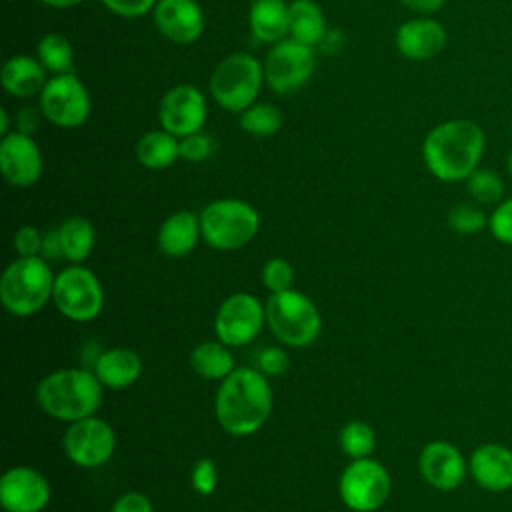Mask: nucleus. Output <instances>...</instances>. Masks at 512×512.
Wrapping results in <instances>:
<instances>
[{
  "label": "nucleus",
  "instance_id": "nucleus-6",
  "mask_svg": "<svg viewBox=\"0 0 512 512\" xmlns=\"http://www.w3.org/2000/svg\"><path fill=\"white\" fill-rule=\"evenodd\" d=\"M200 228L204 242L222 252L246 246L260 228L258 210L238 198H220L200 212Z\"/></svg>",
  "mask_w": 512,
  "mask_h": 512
},
{
  "label": "nucleus",
  "instance_id": "nucleus-35",
  "mask_svg": "<svg viewBox=\"0 0 512 512\" xmlns=\"http://www.w3.org/2000/svg\"><path fill=\"white\" fill-rule=\"evenodd\" d=\"M214 150L216 140L202 130L180 138V158L186 162H204L214 154Z\"/></svg>",
  "mask_w": 512,
  "mask_h": 512
},
{
  "label": "nucleus",
  "instance_id": "nucleus-15",
  "mask_svg": "<svg viewBox=\"0 0 512 512\" xmlns=\"http://www.w3.org/2000/svg\"><path fill=\"white\" fill-rule=\"evenodd\" d=\"M50 496L46 476L30 466L8 468L0 478V504L6 512H42Z\"/></svg>",
  "mask_w": 512,
  "mask_h": 512
},
{
  "label": "nucleus",
  "instance_id": "nucleus-24",
  "mask_svg": "<svg viewBox=\"0 0 512 512\" xmlns=\"http://www.w3.org/2000/svg\"><path fill=\"white\" fill-rule=\"evenodd\" d=\"M94 374L106 388H128L142 374V358L130 348H110L96 358Z\"/></svg>",
  "mask_w": 512,
  "mask_h": 512
},
{
  "label": "nucleus",
  "instance_id": "nucleus-25",
  "mask_svg": "<svg viewBox=\"0 0 512 512\" xmlns=\"http://www.w3.org/2000/svg\"><path fill=\"white\" fill-rule=\"evenodd\" d=\"M136 158L148 170H164L180 158V138L164 128L150 130L138 138Z\"/></svg>",
  "mask_w": 512,
  "mask_h": 512
},
{
  "label": "nucleus",
  "instance_id": "nucleus-26",
  "mask_svg": "<svg viewBox=\"0 0 512 512\" xmlns=\"http://www.w3.org/2000/svg\"><path fill=\"white\" fill-rule=\"evenodd\" d=\"M290 10V38L316 46L326 36V18L314 0H292Z\"/></svg>",
  "mask_w": 512,
  "mask_h": 512
},
{
  "label": "nucleus",
  "instance_id": "nucleus-38",
  "mask_svg": "<svg viewBox=\"0 0 512 512\" xmlns=\"http://www.w3.org/2000/svg\"><path fill=\"white\" fill-rule=\"evenodd\" d=\"M288 366H290L288 354H286V350H282L278 346H268V348L260 350L256 356V368L268 378L282 376L288 370Z\"/></svg>",
  "mask_w": 512,
  "mask_h": 512
},
{
  "label": "nucleus",
  "instance_id": "nucleus-16",
  "mask_svg": "<svg viewBox=\"0 0 512 512\" xmlns=\"http://www.w3.org/2000/svg\"><path fill=\"white\" fill-rule=\"evenodd\" d=\"M42 152L32 136L12 130L0 142V170L18 188L32 186L42 176Z\"/></svg>",
  "mask_w": 512,
  "mask_h": 512
},
{
  "label": "nucleus",
  "instance_id": "nucleus-44",
  "mask_svg": "<svg viewBox=\"0 0 512 512\" xmlns=\"http://www.w3.org/2000/svg\"><path fill=\"white\" fill-rule=\"evenodd\" d=\"M400 2H402V6H406L408 10H412V12L420 14V16L436 14L446 4V0H400Z\"/></svg>",
  "mask_w": 512,
  "mask_h": 512
},
{
  "label": "nucleus",
  "instance_id": "nucleus-36",
  "mask_svg": "<svg viewBox=\"0 0 512 512\" xmlns=\"http://www.w3.org/2000/svg\"><path fill=\"white\" fill-rule=\"evenodd\" d=\"M488 230L498 242L512 244V196L496 204L488 216Z\"/></svg>",
  "mask_w": 512,
  "mask_h": 512
},
{
  "label": "nucleus",
  "instance_id": "nucleus-17",
  "mask_svg": "<svg viewBox=\"0 0 512 512\" xmlns=\"http://www.w3.org/2000/svg\"><path fill=\"white\" fill-rule=\"evenodd\" d=\"M418 468L422 478L440 492L456 490L468 472V464L460 450L444 440H432L422 448Z\"/></svg>",
  "mask_w": 512,
  "mask_h": 512
},
{
  "label": "nucleus",
  "instance_id": "nucleus-23",
  "mask_svg": "<svg viewBox=\"0 0 512 512\" xmlns=\"http://www.w3.org/2000/svg\"><path fill=\"white\" fill-rule=\"evenodd\" d=\"M250 32L264 44H278L290 34V10L284 0H254L248 12Z\"/></svg>",
  "mask_w": 512,
  "mask_h": 512
},
{
  "label": "nucleus",
  "instance_id": "nucleus-10",
  "mask_svg": "<svg viewBox=\"0 0 512 512\" xmlns=\"http://www.w3.org/2000/svg\"><path fill=\"white\" fill-rule=\"evenodd\" d=\"M392 480L388 470L372 458L352 460L338 482V492L352 512H374L390 496Z\"/></svg>",
  "mask_w": 512,
  "mask_h": 512
},
{
  "label": "nucleus",
  "instance_id": "nucleus-42",
  "mask_svg": "<svg viewBox=\"0 0 512 512\" xmlns=\"http://www.w3.org/2000/svg\"><path fill=\"white\" fill-rule=\"evenodd\" d=\"M40 114L42 112H38L36 108H30V106L22 108L16 114V132L32 136L38 130V126H40Z\"/></svg>",
  "mask_w": 512,
  "mask_h": 512
},
{
  "label": "nucleus",
  "instance_id": "nucleus-12",
  "mask_svg": "<svg viewBox=\"0 0 512 512\" xmlns=\"http://www.w3.org/2000/svg\"><path fill=\"white\" fill-rule=\"evenodd\" d=\"M266 322V306L248 292L228 296L214 318V332L226 346H244L252 342Z\"/></svg>",
  "mask_w": 512,
  "mask_h": 512
},
{
  "label": "nucleus",
  "instance_id": "nucleus-37",
  "mask_svg": "<svg viewBox=\"0 0 512 512\" xmlns=\"http://www.w3.org/2000/svg\"><path fill=\"white\" fill-rule=\"evenodd\" d=\"M190 480H192V488L202 494V496H210L214 494L216 486H218V470H216V464L210 460V458H200L194 462L192 466V474H190Z\"/></svg>",
  "mask_w": 512,
  "mask_h": 512
},
{
  "label": "nucleus",
  "instance_id": "nucleus-20",
  "mask_svg": "<svg viewBox=\"0 0 512 512\" xmlns=\"http://www.w3.org/2000/svg\"><path fill=\"white\" fill-rule=\"evenodd\" d=\"M468 472L480 488L506 492L512 488V450L498 442L480 444L468 460Z\"/></svg>",
  "mask_w": 512,
  "mask_h": 512
},
{
  "label": "nucleus",
  "instance_id": "nucleus-1",
  "mask_svg": "<svg viewBox=\"0 0 512 512\" xmlns=\"http://www.w3.org/2000/svg\"><path fill=\"white\" fill-rule=\"evenodd\" d=\"M486 150L484 128L470 118H450L428 130L422 142V160L440 182H464Z\"/></svg>",
  "mask_w": 512,
  "mask_h": 512
},
{
  "label": "nucleus",
  "instance_id": "nucleus-30",
  "mask_svg": "<svg viewBox=\"0 0 512 512\" xmlns=\"http://www.w3.org/2000/svg\"><path fill=\"white\" fill-rule=\"evenodd\" d=\"M240 128L256 138H266L282 128V114L274 104L254 102L240 112Z\"/></svg>",
  "mask_w": 512,
  "mask_h": 512
},
{
  "label": "nucleus",
  "instance_id": "nucleus-41",
  "mask_svg": "<svg viewBox=\"0 0 512 512\" xmlns=\"http://www.w3.org/2000/svg\"><path fill=\"white\" fill-rule=\"evenodd\" d=\"M110 512H154V506L146 494L126 492L112 504Z\"/></svg>",
  "mask_w": 512,
  "mask_h": 512
},
{
  "label": "nucleus",
  "instance_id": "nucleus-22",
  "mask_svg": "<svg viewBox=\"0 0 512 512\" xmlns=\"http://www.w3.org/2000/svg\"><path fill=\"white\" fill-rule=\"evenodd\" d=\"M46 68L40 64L38 58L16 54L8 58L0 72L2 88L16 98H32L40 94L46 86Z\"/></svg>",
  "mask_w": 512,
  "mask_h": 512
},
{
  "label": "nucleus",
  "instance_id": "nucleus-27",
  "mask_svg": "<svg viewBox=\"0 0 512 512\" xmlns=\"http://www.w3.org/2000/svg\"><path fill=\"white\" fill-rule=\"evenodd\" d=\"M190 366L206 380H224L234 370V356L224 342L206 340L190 352Z\"/></svg>",
  "mask_w": 512,
  "mask_h": 512
},
{
  "label": "nucleus",
  "instance_id": "nucleus-33",
  "mask_svg": "<svg viewBox=\"0 0 512 512\" xmlns=\"http://www.w3.org/2000/svg\"><path fill=\"white\" fill-rule=\"evenodd\" d=\"M448 226L462 236H472L488 228V216L476 202H460L448 210Z\"/></svg>",
  "mask_w": 512,
  "mask_h": 512
},
{
  "label": "nucleus",
  "instance_id": "nucleus-47",
  "mask_svg": "<svg viewBox=\"0 0 512 512\" xmlns=\"http://www.w3.org/2000/svg\"><path fill=\"white\" fill-rule=\"evenodd\" d=\"M506 170H508V174H510V178H512V146H510V150H508V154H506Z\"/></svg>",
  "mask_w": 512,
  "mask_h": 512
},
{
  "label": "nucleus",
  "instance_id": "nucleus-19",
  "mask_svg": "<svg viewBox=\"0 0 512 512\" xmlns=\"http://www.w3.org/2000/svg\"><path fill=\"white\" fill-rule=\"evenodd\" d=\"M394 44L398 52L414 62L438 56L448 44V32L442 22L432 16H418L402 22L396 30Z\"/></svg>",
  "mask_w": 512,
  "mask_h": 512
},
{
  "label": "nucleus",
  "instance_id": "nucleus-13",
  "mask_svg": "<svg viewBox=\"0 0 512 512\" xmlns=\"http://www.w3.org/2000/svg\"><path fill=\"white\" fill-rule=\"evenodd\" d=\"M64 452L80 468H96L106 464L116 448V434L112 426L96 416H88L70 426L64 432Z\"/></svg>",
  "mask_w": 512,
  "mask_h": 512
},
{
  "label": "nucleus",
  "instance_id": "nucleus-32",
  "mask_svg": "<svg viewBox=\"0 0 512 512\" xmlns=\"http://www.w3.org/2000/svg\"><path fill=\"white\" fill-rule=\"evenodd\" d=\"M376 446V434L370 424L362 420H352L340 430V448L352 460L368 458Z\"/></svg>",
  "mask_w": 512,
  "mask_h": 512
},
{
  "label": "nucleus",
  "instance_id": "nucleus-39",
  "mask_svg": "<svg viewBox=\"0 0 512 512\" xmlns=\"http://www.w3.org/2000/svg\"><path fill=\"white\" fill-rule=\"evenodd\" d=\"M112 14L122 18H140L154 10L158 0H100Z\"/></svg>",
  "mask_w": 512,
  "mask_h": 512
},
{
  "label": "nucleus",
  "instance_id": "nucleus-34",
  "mask_svg": "<svg viewBox=\"0 0 512 512\" xmlns=\"http://www.w3.org/2000/svg\"><path fill=\"white\" fill-rule=\"evenodd\" d=\"M294 282V270L292 264L286 258L274 256L268 258L262 266V284L270 294L290 290Z\"/></svg>",
  "mask_w": 512,
  "mask_h": 512
},
{
  "label": "nucleus",
  "instance_id": "nucleus-14",
  "mask_svg": "<svg viewBox=\"0 0 512 512\" xmlns=\"http://www.w3.org/2000/svg\"><path fill=\"white\" fill-rule=\"evenodd\" d=\"M206 116V98L192 84H176L162 96L158 106L160 126L176 138L200 132L206 124Z\"/></svg>",
  "mask_w": 512,
  "mask_h": 512
},
{
  "label": "nucleus",
  "instance_id": "nucleus-43",
  "mask_svg": "<svg viewBox=\"0 0 512 512\" xmlns=\"http://www.w3.org/2000/svg\"><path fill=\"white\" fill-rule=\"evenodd\" d=\"M40 256H42L44 260H58V258H64L62 240H60L58 228H52V230H48V232L44 234Z\"/></svg>",
  "mask_w": 512,
  "mask_h": 512
},
{
  "label": "nucleus",
  "instance_id": "nucleus-5",
  "mask_svg": "<svg viewBox=\"0 0 512 512\" xmlns=\"http://www.w3.org/2000/svg\"><path fill=\"white\" fill-rule=\"evenodd\" d=\"M266 324L282 344L306 348L320 336L322 316L306 294L290 288L268 296Z\"/></svg>",
  "mask_w": 512,
  "mask_h": 512
},
{
  "label": "nucleus",
  "instance_id": "nucleus-18",
  "mask_svg": "<svg viewBox=\"0 0 512 512\" xmlns=\"http://www.w3.org/2000/svg\"><path fill=\"white\" fill-rule=\"evenodd\" d=\"M152 20L158 32L174 44H192L204 32V14L194 0H158Z\"/></svg>",
  "mask_w": 512,
  "mask_h": 512
},
{
  "label": "nucleus",
  "instance_id": "nucleus-28",
  "mask_svg": "<svg viewBox=\"0 0 512 512\" xmlns=\"http://www.w3.org/2000/svg\"><path fill=\"white\" fill-rule=\"evenodd\" d=\"M58 232L62 240V252L68 262L80 264L92 254L96 230L88 218L72 216L58 226Z\"/></svg>",
  "mask_w": 512,
  "mask_h": 512
},
{
  "label": "nucleus",
  "instance_id": "nucleus-31",
  "mask_svg": "<svg viewBox=\"0 0 512 512\" xmlns=\"http://www.w3.org/2000/svg\"><path fill=\"white\" fill-rule=\"evenodd\" d=\"M466 190L476 204H498L504 200V178L492 168H476L466 180Z\"/></svg>",
  "mask_w": 512,
  "mask_h": 512
},
{
  "label": "nucleus",
  "instance_id": "nucleus-7",
  "mask_svg": "<svg viewBox=\"0 0 512 512\" xmlns=\"http://www.w3.org/2000/svg\"><path fill=\"white\" fill-rule=\"evenodd\" d=\"M264 84V64L248 52L228 54L210 76V94L228 112H242L256 102Z\"/></svg>",
  "mask_w": 512,
  "mask_h": 512
},
{
  "label": "nucleus",
  "instance_id": "nucleus-45",
  "mask_svg": "<svg viewBox=\"0 0 512 512\" xmlns=\"http://www.w3.org/2000/svg\"><path fill=\"white\" fill-rule=\"evenodd\" d=\"M42 4L50 6V8H58V10H64V8H72L76 4H80L82 0H40Z\"/></svg>",
  "mask_w": 512,
  "mask_h": 512
},
{
  "label": "nucleus",
  "instance_id": "nucleus-8",
  "mask_svg": "<svg viewBox=\"0 0 512 512\" xmlns=\"http://www.w3.org/2000/svg\"><path fill=\"white\" fill-rule=\"evenodd\" d=\"M316 70L314 46L284 38L272 44L264 60V84L278 96H290L308 84Z\"/></svg>",
  "mask_w": 512,
  "mask_h": 512
},
{
  "label": "nucleus",
  "instance_id": "nucleus-2",
  "mask_svg": "<svg viewBox=\"0 0 512 512\" xmlns=\"http://www.w3.org/2000/svg\"><path fill=\"white\" fill-rule=\"evenodd\" d=\"M216 420L232 436H250L264 426L272 412V388L258 368H234L214 400Z\"/></svg>",
  "mask_w": 512,
  "mask_h": 512
},
{
  "label": "nucleus",
  "instance_id": "nucleus-3",
  "mask_svg": "<svg viewBox=\"0 0 512 512\" xmlns=\"http://www.w3.org/2000/svg\"><path fill=\"white\" fill-rule=\"evenodd\" d=\"M36 398L48 416L62 422H76L94 416L100 408L102 382L94 372L64 368L40 380Z\"/></svg>",
  "mask_w": 512,
  "mask_h": 512
},
{
  "label": "nucleus",
  "instance_id": "nucleus-46",
  "mask_svg": "<svg viewBox=\"0 0 512 512\" xmlns=\"http://www.w3.org/2000/svg\"><path fill=\"white\" fill-rule=\"evenodd\" d=\"M10 134V118H8V110L0 108V136Z\"/></svg>",
  "mask_w": 512,
  "mask_h": 512
},
{
  "label": "nucleus",
  "instance_id": "nucleus-9",
  "mask_svg": "<svg viewBox=\"0 0 512 512\" xmlns=\"http://www.w3.org/2000/svg\"><path fill=\"white\" fill-rule=\"evenodd\" d=\"M52 300L68 320L90 322L102 312L104 290L92 270L72 264L56 276Z\"/></svg>",
  "mask_w": 512,
  "mask_h": 512
},
{
  "label": "nucleus",
  "instance_id": "nucleus-4",
  "mask_svg": "<svg viewBox=\"0 0 512 512\" xmlns=\"http://www.w3.org/2000/svg\"><path fill=\"white\" fill-rule=\"evenodd\" d=\"M54 280L56 276L42 256H20L2 274L0 300L14 316H32L52 298Z\"/></svg>",
  "mask_w": 512,
  "mask_h": 512
},
{
  "label": "nucleus",
  "instance_id": "nucleus-29",
  "mask_svg": "<svg viewBox=\"0 0 512 512\" xmlns=\"http://www.w3.org/2000/svg\"><path fill=\"white\" fill-rule=\"evenodd\" d=\"M36 58L48 72L66 74L72 72L74 50L66 36L60 32H48L36 44Z\"/></svg>",
  "mask_w": 512,
  "mask_h": 512
},
{
  "label": "nucleus",
  "instance_id": "nucleus-21",
  "mask_svg": "<svg viewBox=\"0 0 512 512\" xmlns=\"http://www.w3.org/2000/svg\"><path fill=\"white\" fill-rule=\"evenodd\" d=\"M200 236V214L178 210L162 222L158 230V248L170 258H182L196 248Z\"/></svg>",
  "mask_w": 512,
  "mask_h": 512
},
{
  "label": "nucleus",
  "instance_id": "nucleus-40",
  "mask_svg": "<svg viewBox=\"0 0 512 512\" xmlns=\"http://www.w3.org/2000/svg\"><path fill=\"white\" fill-rule=\"evenodd\" d=\"M42 238L34 226H22L14 234V248L20 256H40L42 252Z\"/></svg>",
  "mask_w": 512,
  "mask_h": 512
},
{
  "label": "nucleus",
  "instance_id": "nucleus-11",
  "mask_svg": "<svg viewBox=\"0 0 512 512\" xmlns=\"http://www.w3.org/2000/svg\"><path fill=\"white\" fill-rule=\"evenodd\" d=\"M38 96L42 116L60 128L82 126L92 110L86 86L72 72L54 74Z\"/></svg>",
  "mask_w": 512,
  "mask_h": 512
}]
</instances>
